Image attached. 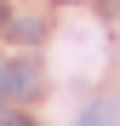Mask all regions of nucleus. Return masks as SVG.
<instances>
[{"label":"nucleus","instance_id":"f03ea898","mask_svg":"<svg viewBox=\"0 0 120 126\" xmlns=\"http://www.w3.org/2000/svg\"><path fill=\"white\" fill-rule=\"evenodd\" d=\"M74 126H120V97H114V92L92 97L86 109H80V120H74Z\"/></svg>","mask_w":120,"mask_h":126},{"label":"nucleus","instance_id":"f257e3e1","mask_svg":"<svg viewBox=\"0 0 120 126\" xmlns=\"http://www.w3.org/2000/svg\"><path fill=\"white\" fill-rule=\"evenodd\" d=\"M29 97H40V63H6L0 57V109L29 103Z\"/></svg>","mask_w":120,"mask_h":126},{"label":"nucleus","instance_id":"423d86ee","mask_svg":"<svg viewBox=\"0 0 120 126\" xmlns=\"http://www.w3.org/2000/svg\"><path fill=\"white\" fill-rule=\"evenodd\" d=\"M63 6H74V0H63Z\"/></svg>","mask_w":120,"mask_h":126},{"label":"nucleus","instance_id":"20e7f679","mask_svg":"<svg viewBox=\"0 0 120 126\" xmlns=\"http://www.w3.org/2000/svg\"><path fill=\"white\" fill-rule=\"evenodd\" d=\"M0 126H40V120L23 115V109H0Z\"/></svg>","mask_w":120,"mask_h":126},{"label":"nucleus","instance_id":"39448f33","mask_svg":"<svg viewBox=\"0 0 120 126\" xmlns=\"http://www.w3.org/2000/svg\"><path fill=\"white\" fill-rule=\"evenodd\" d=\"M6 23H12V12H6V0H0V34H6Z\"/></svg>","mask_w":120,"mask_h":126},{"label":"nucleus","instance_id":"7ed1b4c3","mask_svg":"<svg viewBox=\"0 0 120 126\" xmlns=\"http://www.w3.org/2000/svg\"><path fill=\"white\" fill-rule=\"evenodd\" d=\"M6 34L17 40V46H34V40L46 34V29H40V17H12V23H6Z\"/></svg>","mask_w":120,"mask_h":126}]
</instances>
